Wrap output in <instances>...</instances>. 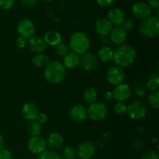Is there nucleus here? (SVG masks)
<instances>
[{"label":"nucleus","mask_w":159,"mask_h":159,"mask_svg":"<svg viewBox=\"0 0 159 159\" xmlns=\"http://www.w3.org/2000/svg\"><path fill=\"white\" fill-rule=\"evenodd\" d=\"M97 64V58L92 53H85V54H83L80 58V62H79V65H81L82 69L87 71L96 69Z\"/></svg>","instance_id":"15"},{"label":"nucleus","mask_w":159,"mask_h":159,"mask_svg":"<svg viewBox=\"0 0 159 159\" xmlns=\"http://www.w3.org/2000/svg\"><path fill=\"white\" fill-rule=\"evenodd\" d=\"M112 95H113V99L117 102H123L130 98L131 95V89L127 84L121 83L116 85L112 92Z\"/></svg>","instance_id":"9"},{"label":"nucleus","mask_w":159,"mask_h":159,"mask_svg":"<svg viewBox=\"0 0 159 159\" xmlns=\"http://www.w3.org/2000/svg\"><path fill=\"white\" fill-rule=\"evenodd\" d=\"M136 52L134 48L130 45H122L113 53L112 60L120 68L128 67L134 61Z\"/></svg>","instance_id":"2"},{"label":"nucleus","mask_w":159,"mask_h":159,"mask_svg":"<svg viewBox=\"0 0 159 159\" xmlns=\"http://www.w3.org/2000/svg\"><path fill=\"white\" fill-rule=\"evenodd\" d=\"M44 41L51 46H57L61 42V36L57 31L50 30L44 35Z\"/></svg>","instance_id":"22"},{"label":"nucleus","mask_w":159,"mask_h":159,"mask_svg":"<svg viewBox=\"0 0 159 159\" xmlns=\"http://www.w3.org/2000/svg\"><path fill=\"white\" fill-rule=\"evenodd\" d=\"M27 130L28 133H29L32 137L39 136L40 134L41 133L42 126L38 121H32V122L29 124V126H28Z\"/></svg>","instance_id":"26"},{"label":"nucleus","mask_w":159,"mask_h":159,"mask_svg":"<svg viewBox=\"0 0 159 159\" xmlns=\"http://www.w3.org/2000/svg\"><path fill=\"white\" fill-rule=\"evenodd\" d=\"M159 85V77L157 75H152L147 82V87L149 90L155 92L158 89Z\"/></svg>","instance_id":"27"},{"label":"nucleus","mask_w":159,"mask_h":159,"mask_svg":"<svg viewBox=\"0 0 159 159\" xmlns=\"http://www.w3.org/2000/svg\"><path fill=\"white\" fill-rule=\"evenodd\" d=\"M127 113L132 120H141L145 117L147 110L144 104L136 101L130 103L129 107H127Z\"/></svg>","instance_id":"8"},{"label":"nucleus","mask_w":159,"mask_h":159,"mask_svg":"<svg viewBox=\"0 0 159 159\" xmlns=\"http://www.w3.org/2000/svg\"><path fill=\"white\" fill-rule=\"evenodd\" d=\"M79 62H80V57H79V55L75 53L71 52L68 53L64 57L63 65L65 68L68 69H75L79 66Z\"/></svg>","instance_id":"21"},{"label":"nucleus","mask_w":159,"mask_h":159,"mask_svg":"<svg viewBox=\"0 0 159 159\" xmlns=\"http://www.w3.org/2000/svg\"><path fill=\"white\" fill-rule=\"evenodd\" d=\"M95 28L98 35L101 37H105L110 34L113 30V24L107 18L101 17L96 21Z\"/></svg>","instance_id":"12"},{"label":"nucleus","mask_w":159,"mask_h":159,"mask_svg":"<svg viewBox=\"0 0 159 159\" xmlns=\"http://www.w3.org/2000/svg\"><path fill=\"white\" fill-rule=\"evenodd\" d=\"M134 93L138 97H144L146 94L145 87L143 85H141V84H138L134 87Z\"/></svg>","instance_id":"34"},{"label":"nucleus","mask_w":159,"mask_h":159,"mask_svg":"<svg viewBox=\"0 0 159 159\" xmlns=\"http://www.w3.org/2000/svg\"><path fill=\"white\" fill-rule=\"evenodd\" d=\"M20 3L26 7H34L38 2V0H20Z\"/></svg>","instance_id":"39"},{"label":"nucleus","mask_w":159,"mask_h":159,"mask_svg":"<svg viewBox=\"0 0 159 159\" xmlns=\"http://www.w3.org/2000/svg\"><path fill=\"white\" fill-rule=\"evenodd\" d=\"M148 5L150 7L154 8V9H156L157 10H158L159 8V1L158 0H148Z\"/></svg>","instance_id":"43"},{"label":"nucleus","mask_w":159,"mask_h":159,"mask_svg":"<svg viewBox=\"0 0 159 159\" xmlns=\"http://www.w3.org/2000/svg\"><path fill=\"white\" fill-rule=\"evenodd\" d=\"M81 159H82V158H81Z\"/></svg>","instance_id":"47"},{"label":"nucleus","mask_w":159,"mask_h":159,"mask_svg":"<svg viewBox=\"0 0 159 159\" xmlns=\"http://www.w3.org/2000/svg\"><path fill=\"white\" fill-rule=\"evenodd\" d=\"M77 152L72 146H66L63 150V157L65 159H75Z\"/></svg>","instance_id":"29"},{"label":"nucleus","mask_w":159,"mask_h":159,"mask_svg":"<svg viewBox=\"0 0 159 159\" xmlns=\"http://www.w3.org/2000/svg\"><path fill=\"white\" fill-rule=\"evenodd\" d=\"M141 159H159V158L156 152L153 151H148L141 156Z\"/></svg>","instance_id":"37"},{"label":"nucleus","mask_w":159,"mask_h":159,"mask_svg":"<svg viewBox=\"0 0 159 159\" xmlns=\"http://www.w3.org/2000/svg\"><path fill=\"white\" fill-rule=\"evenodd\" d=\"M90 47V40L88 35L84 32H75L71 36L69 40V48L72 52L79 54H85Z\"/></svg>","instance_id":"3"},{"label":"nucleus","mask_w":159,"mask_h":159,"mask_svg":"<svg viewBox=\"0 0 159 159\" xmlns=\"http://www.w3.org/2000/svg\"><path fill=\"white\" fill-rule=\"evenodd\" d=\"M96 152L94 144L90 141H85L79 144L78 148V155L82 159H89L93 156Z\"/></svg>","instance_id":"16"},{"label":"nucleus","mask_w":159,"mask_h":159,"mask_svg":"<svg viewBox=\"0 0 159 159\" xmlns=\"http://www.w3.org/2000/svg\"><path fill=\"white\" fill-rule=\"evenodd\" d=\"M26 44H27V40H26V39L23 38V37H20L17 38L16 45L19 48H21V49H23V48H24L26 46Z\"/></svg>","instance_id":"41"},{"label":"nucleus","mask_w":159,"mask_h":159,"mask_svg":"<svg viewBox=\"0 0 159 159\" xmlns=\"http://www.w3.org/2000/svg\"><path fill=\"white\" fill-rule=\"evenodd\" d=\"M47 145L52 150H58L63 146L64 138L61 135L56 132L50 134L48 138Z\"/></svg>","instance_id":"20"},{"label":"nucleus","mask_w":159,"mask_h":159,"mask_svg":"<svg viewBox=\"0 0 159 159\" xmlns=\"http://www.w3.org/2000/svg\"><path fill=\"white\" fill-rule=\"evenodd\" d=\"M15 3V0H0V8L3 10L12 9Z\"/></svg>","instance_id":"33"},{"label":"nucleus","mask_w":159,"mask_h":159,"mask_svg":"<svg viewBox=\"0 0 159 159\" xmlns=\"http://www.w3.org/2000/svg\"><path fill=\"white\" fill-rule=\"evenodd\" d=\"M3 141H4V140H3V137L2 136V134H0V148H2Z\"/></svg>","instance_id":"45"},{"label":"nucleus","mask_w":159,"mask_h":159,"mask_svg":"<svg viewBox=\"0 0 159 159\" xmlns=\"http://www.w3.org/2000/svg\"><path fill=\"white\" fill-rule=\"evenodd\" d=\"M123 28L127 30H131L134 27V22L131 20V19H127V20H124L123 22Z\"/></svg>","instance_id":"36"},{"label":"nucleus","mask_w":159,"mask_h":159,"mask_svg":"<svg viewBox=\"0 0 159 159\" xmlns=\"http://www.w3.org/2000/svg\"><path fill=\"white\" fill-rule=\"evenodd\" d=\"M43 1H44V2H51V1H53V0H43Z\"/></svg>","instance_id":"46"},{"label":"nucleus","mask_w":159,"mask_h":159,"mask_svg":"<svg viewBox=\"0 0 159 159\" xmlns=\"http://www.w3.org/2000/svg\"><path fill=\"white\" fill-rule=\"evenodd\" d=\"M114 111L117 114H124L127 111V106L125 103H124V102H118L114 106Z\"/></svg>","instance_id":"32"},{"label":"nucleus","mask_w":159,"mask_h":159,"mask_svg":"<svg viewBox=\"0 0 159 159\" xmlns=\"http://www.w3.org/2000/svg\"><path fill=\"white\" fill-rule=\"evenodd\" d=\"M125 72L121 68L113 66L108 70L107 73V79L110 84L113 85H118L123 83L125 79Z\"/></svg>","instance_id":"7"},{"label":"nucleus","mask_w":159,"mask_h":159,"mask_svg":"<svg viewBox=\"0 0 159 159\" xmlns=\"http://www.w3.org/2000/svg\"><path fill=\"white\" fill-rule=\"evenodd\" d=\"M108 113V108L103 102H93L87 110V115L93 121H102Z\"/></svg>","instance_id":"5"},{"label":"nucleus","mask_w":159,"mask_h":159,"mask_svg":"<svg viewBox=\"0 0 159 159\" xmlns=\"http://www.w3.org/2000/svg\"><path fill=\"white\" fill-rule=\"evenodd\" d=\"M66 74L65 68L58 61H50L45 66L44 78L49 83L56 85L64 80Z\"/></svg>","instance_id":"1"},{"label":"nucleus","mask_w":159,"mask_h":159,"mask_svg":"<svg viewBox=\"0 0 159 159\" xmlns=\"http://www.w3.org/2000/svg\"><path fill=\"white\" fill-rule=\"evenodd\" d=\"M108 20L112 24L120 25L125 20V14L120 8H113L108 12Z\"/></svg>","instance_id":"19"},{"label":"nucleus","mask_w":159,"mask_h":159,"mask_svg":"<svg viewBox=\"0 0 159 159\" xmlns=\"http://www.w3.org/2000/svg\"><path fill=\"white\" fill-rule=\"evenodd\" d=\"M127 37V31L122 26H117L110 32V40L116 44H122L126 41Z\"/></svg>","instance_id":"18"},{"label":"nucleus","mask_w":159,"mask_h":159,"mask_svg":"<svg viewBox=\"0 0 159 159\" xmlns=\"http://www.w3.org/2000/svg\"><path fill=\"white\" fill-rule=\"evenodd\" d=\"M114 51L110 47H102L98 51V57L102 61H110L113 59Z\"/></svg>","instance_id":"24"},{"label":"nucleus","mask_w":159,"mask_h":159,"mask_svg":"<svg viewBox=\"0 0 159 159\" xmlns=\"http://www.w3.org/2000/svg\"><path fill=\"white\" fill-rule=\"evenodd\" d=\"M17 31L20 37L29 40L34 37L35 33V26L34 23L29 19H23L17 25Z\"/></svg>","instance_id":"6"},{"label":"nucleus","mask_w":159,"mask_h":159,"mask_svg":"<svg viewBox=\"0 0 159 159\" xmlns=\"http://www.w3.org/2000/svg\"><path fill=\"white\" fill-rule=\"evenodd\" d=\"M21 114L25 120L32 122L37 120L39 115V109L33 102H26L22 107Z\"/></svg>","instance_id":"14"},{"label":"nucleus","mask_w":159,"mask_h":159,"mask_svg":"<svg viewBox=\"0 0 159 159\" xmlns=\"http://www.w3.org/2000/svg\"><path fill=\"white\" fill-rule=\"evenodd\" d=\"M98 96V93L97 90L96 89L93 87H90V88L87 89L85 90V93H84V100L85 101V102L87 103L92 104L93 102H95V101L96 100Z\"/></svg>","instance_id":"25"},{"label":"nucleus","mask_w":159,"mask_h":159,"mask_svg":"<svg viewBox=\"0 0 159 159\" xmlns=\"http://www.w3.org/2000/svg\"><path fill=\"white\" fill-rule=\"evenodd\" d=\"M68 51H69V47L65 42H61L56 46L55 48L56 54L60 57H65L68 53Z\"/></svg>","instance_id":"28"},{"label":"nucleus","mask_w":159,"mask_h":159,"mask_svg":"<svg viewBox=\"0 0 159 159\" xmlns=\"http://www.w3.org/2000/svg\"><path fill=\"white\" fill-rule=\"evenodd\" d=\"M28 48L30 51L34 53H40L45 51L47 48V43L43 38L40 37H33L29 39L27 42Z\"/></svg>","instance_id":"17"},{"label":"nucleus","mask_w":159,"mask_h":159,"mask_svg":"<svg viewBox=\"0 0 159 159\" xmlns=\"http://www.w3.org/2000/svg\"><path fill=\"white\" fill-rule=\"evenodd\" d=\"M132 13L136 18L144 20L150 16L152 13V9L146 2H138L132 6Z\"/></svg>","instance_id":"11"},{"label":"nucleus","mask_w":159,"mask_h":159,"mask_svg":"<svg viewBox=\"0 0 159 159\" xmlns=\"http://www.w3.org/2000/svg\"><path fill=\"white\" fill-rule=\"evenodd\" d=\"M68 116L73 122H82L85 120L87 116V110L84 106L81 105V104L75 105L74 107L70 109Z\"/></svg>","instance_id":"13"},{"label":"nucleus","mask_w":159,"mask_h":159,"mask_svg":"<svg viewBox=\"0 0 159 159\" xmlns=\"http://www.w3.org/2000/svg\"><path fill=\"white\" fill-rule=\"evenodd\" d=\"M103 98L105 100L107 101H110L113 99V95H112V92H106L103 95Z\"/></svg>","instance_id":"44"},{"label":"nucleus","mask_w":159,"mask_h":159,"mask_svg":"<svg viewBox=\"0 0 159 159\" xmlns=\"http://www.w3.org/2000/svg\"><path fill=\"white\" fill-rule=\"evenodd\" d=\"M37 159H61L59 155L53 151H46L40 154Z\"/></svg>","instance_id":"31"},{"label":"nucleus","mask_w":159,"mask_h":159,"mask_svg":"<svg viewBox=\"0 0 159 159\" xmlns=\"http://www.w3.org/2000/svg\"><path fill=\"white\" fill-rule=\"evenodd\" d=\"M115 0H96L98 4L102 7H108V6H111Z\"/></svg>","instance_id":"40"},{"label":"nucleus","mask_w":159,"mask_h":159,"mask_svg":"<svg viewBox=\"0 0 159 159\" xmlns=\"http://www.w3.org/2000/svg\"><path fill=\"white\" fill-rule=\"evenodd\" d=\"M37 121H38L40 124H45V123L48 121V116H47L45 113H39V115L37 116Z\"/></svg>","instance_id":"42"},{"label":"nucleus","mask_w":159,"mask_h":159,"mask_svg":"<svg viewBox=\"0 0 159 159\" xmlns=\"http://www.w3.org/2000/svg\"><path fill=\"white\" fill-rule=\"evenodd\" d=\"M27 148L33 154H41L46 150L47 141L40 136L32 137L28 141Z\"/></svg>","instance_id":"10"},{"label":"nucleus","mask_w":159,"mask_h":159,"mask_svg":"<svg viewBox=\"0 0 159 159\" xmlns=\"http://www.w3.org/2000/svg\"><path fill=\"white\" fill-rule=\"evenodd\" d=\"M140 32L147 38H153L159 34V20L158 16H148L140 24Z\"/></svg>","instance_id":"4"},{"label":"nucleus","mask_w":159,"mask_h":159,"mask_svg":"<svg viewBox=\"0 0 159 159\" xmlns=\"http://www.w3.org/2000/svg\"><path fill=\"white\" fill-rule=\"evenodd\" d=\"M148 102L152 107L158 110L159 108V92L155 91L149 96Z\"/></svg>","instance_id":"30"},{"label":"nucleus","mask_w":159,"mask_h":159,"mask_svg":"<svg viewBox=\"0 0 159 159\" xmlns=\"http://www.w3.org/2000/svg\"><path fill=\"white\" fill-rule=\"evenodd\" d=\"M50 61L49 57L46 54H36L34 57L32 58V63L34 66L37 67V68H43L48 65Z\"/></svg>","instance_id":"23"},{"label":"nucleus","mask_w":159,"mask_h":159,"mask_svg":"<svg viewBox=\"0 0 159 159\" xmlns=\"http://www.w3.org/2000/svg\"><path fill=\"white\" fill-rule=\"evenodd\" d=\"M132 147L134 150L136 151H141L143 148V142L141 140L135 138L132 141Z\"/></svg>","instance_id":"38"},{"label":"nucleus","mask_w":159,"mask_h":159,"mask_svg":"<svg viewBox=\"0 0 159 159\" xmlns=\"http://www.w3.org/2000/svg\"><path fill=\"white\" fill-rule=\"evenodd\" d=\"M12 152L7 148H0V159H12Z\"/></svg>","instance_id":"35"}]
</instances>
